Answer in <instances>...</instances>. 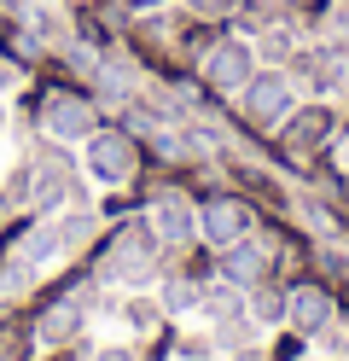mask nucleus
I'll list each match as a JSON object with an SVG mask.
<instances>
[{
    "label": "nucleus",
    "mask_w": 349,
    "mask_h": 361,
    "mask_svg": "<svg viewBox=\"0 0 349 361\" xmlns=\"http://www.w3.org/2000/svg\"><path fill=\"white\" fill-rule=\"evenodd\" d=\"M250 76H256V71H250V47H245V41H209V53H204V82H209V87L239 94Z\"/></svg>",
    "instance_id": "20e7f679"
},
{
    "label": "nucleus",
    "mask_w": 349,
    "mask_h": 361,
    "mask_svg": "<svg viewBox=\"0 0 349 361\" xmlns=\"http://www.w3.org/2000/svg\"><path fill=\"white\" fill-rule=\"evenodd\" d=\"M239 99H245V117H250L256 128H274V123L291 117V76H286V71H256V76L239 87Z\"/></svg>",
    "instance_id": "f03ea898"
},
{
    "label": "nucleus",
    "mask_w": 349,
    "mask_h": 361,
    "mask_svg": "<svg viewBox=\"0 0 349 361\" xmlns=\"http://www.w3.org/2000/svg\"><path fill=\"white\" fill-rule=\"evenodd\" d=\"M192 6H204V12H221V6H233V0H192Z\"/></svg>",
    "instance_id": "9b49d317"
},
{
    "label": "nucleus",
    "mask_w": 349,
    "mask_h": 361,
    "mask_svg": "<svg viewBox=\"0 0 349 361\" xmlns=\"http://www.w3.org/2000/svg\"><path fill=\"white\" fill-rule=\"evenodd\" d=\"M134 6H163V0H134Z\"/></svg>",
    "instance_id": "f8f14e48"
},
{
    "label": "nucleus",
    "mask_w": 349,
    "mask_h": 361,
    "mask_svg": "<svg viewBox=\"0 0 349 361\" xmlns=\"http://www.w3.org/2000/svg\"><path fill=\"white\" fill-rule=\"evenodd\" d=\"M87 169L99 175L105 187H123V180L140 169L134 134H123V128H93V134H87Z\"/></svg>",
    "instance_id": "f257e3e1"
},
{
    "label": "nucleus",
    "mask_w": 349,
    "mask_h": 361,
    "mask_svg": "<svg viewBox=\"0 0 349 361\" xmlns=\"http://www.w3.org/2000/svg\"><path fill=\"white\" fill-rule=\"evenodd\" d=\"M157 228H163V239H192L198 233V210H186L180 204V198H163V204H157Z\"/></svg>",
    "instance_id": "6e6552de"
},
{
    "label": "nucleus",
    "mask_w": 349,
    "mask_h": 361,
    "mask_svg": "<svg viewBox=\"0 0 349 361\" xmlns=\"http://www.w3.org/2000/svg\"><path fill=\"white\" fill-rule=\"evenodd\" d=\"M18 82V64H6V59H0V87H12Z\"/></svg>",
    "instance_id": "9d476101"
},
{
    "label": "nucleus",
    "mask_w": 349,
    "mask_h": 361,
    "mask_svg": "<svg viewBox=\"0 0 349 361\" xmlns=\"http://www.w3.org/2000/svg\"><path fill=\"white\" fill-rule=\"evenodd\" d=\"M332 291L326 286H314V280H302V286H291L286 291V321L297 326V332H320L326 321H332Z\"/></svg>",
    "instance_id": "423d86ee"
},
{
    "label": "nucleus",
    "mask_w": 349,
    "mask_h": 361,
    "mask_svg": "<svg viewBox=\"0 0 349 361\" xmlns=\"http://www.w3.org/2000/svg\"><path fill=\"white\" fill-rule=\"evenodd\" d=\"M326 134H332V111H302V117H291L286 140H291V146H320Z\"/></svg>",
    "instance_id": "1a4fd4ad"
},
{
    "label": "nucleus",
    "mask_w": 349,
    "mask_h": 361,
    "mask_svg": "<svg viewBox=\"0 0 349 361\" xmlns=\"http://www.w3.org/2000/svg\"><path fill=\"white\" fill-rule=\"evenodd\" d=\"M221 274L233 280V286H256V280H262V251H256V245L250 239H239V245H221Z\"/></svg>",
    "instance_id": "0eeeda50"
},
{
    "label": "nucleus",
    "mask_w": 349,
    "mask_h": 361,
    "mask_svg": "<svg viewBox=\"0 0 349 361\" xmlns=\"http://www.w3.org/2000/svg\"><path fill=\"white\" fill-rule=\"evenodd\" d=\"M198 233L209 245H239L250 239V204L245 198H209V204L198 210Z\"/></svg>",
    "instance_id": "39448f33"
},
{
    "label": "nucleus",
    "mask_w": 349,
    "mask_h": 361,
    "mask_svg": "<svg viewBox=\"0 0 349 361\" xmlns=\"http://www.w3.org/2000/svg\"><path fill=\"white\" fill-rule=\"evenodd\" d=\"M41 123L47 134H59V140H82V134H93V105L76 94V87H47V99H41Z\"/></svg>",
    "instance_id": "7ed1b4c3"
}]
</instances>
